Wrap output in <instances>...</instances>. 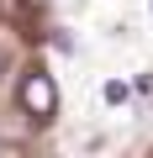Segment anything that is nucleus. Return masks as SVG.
Masks as SVG:
<instances>
[{"label":"nucleus","mask_w":153,"mask_h":158,"mask_svg":"<svg viewBox=\"0 0 153 158\" xmlns=\"http://www.w3.org/2000/svg\"><path fill=\"white\" fill-rule=\"evenodd\" d=\"M21 106H27V116H37V121H48V116L58 111V90H53V79H48L42 69H32V74L21 79Z\"/></svg>","instance_id":"1"},{"label":"nucleus","mask_w":153,"mask_h":158,"mask_svg":"<svg viewBox=\"0 0 153 158\" xmlns=\"http://www.w3.org/2000/svg\"><path fill=\"white\" fill-rule=\"evenodd\" d=\"M106 100H111V106H121V100H127V85H121V79H111V85H106Z\"/></svg>","instance_id":"2"}]
</instances>
